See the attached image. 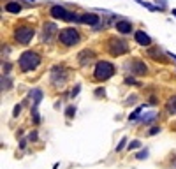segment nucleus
Wrapping results in <instances>:
<instances>
[{"mask_svg": "<svg viewBox=\"0 0 176 169\" xmlns=\"http://www.w3.org/2000/svg\"><path fill=\"white\" fill-rule=\"evenodd\" d=\"M32 116H33V123H41V118H39L37 106H33V108H32Z\"/></svg>", "mask_w": 176, "mask_h": 169, "instance_id": "nucleus-21", "label": "nucleus"}, {"mask_svg": "<svg viewBox=\"0 0 176 169\" xmlns=\"http://www.w3.org/2000/svg\"><path fill=\"white\" fill-rule=\"evenodd\" d=\"M144 109H146V104H144V106H139V108L136 109L134 113H130V115H129V120H136V118H138V116L141 115V113H143Z\"/></svg>", "mask_w": 176, "mask_h": 169, "instance_id": "nucleus-18", "label": "nucleus"}, {"mask_svg": "<svg viewBox=\"0 0 176 169\" xmlns=\"http://www.w3.org/2000/svg\"><path fill=\"white\" fill-rule=\"evenodd\" d=\"M30 99H33V106H37L41 100H42V90H39V88H33L32 92H30Z\"/></svg>", "mask_w": 176, "mask_h": 169, "instance_id": "nucleus-14", "label": "nucleus"}, {"mask_svg": "<svg viewBox=\"0 0 176 169\" xmlns=\"http://www.w3.org/2000/svg\"><path fill=\"white\" fill-rule=\"evenodd\" d=\"M58 39H60V42L65 44V46H74V44L79 42V33H77L76 28H64V30L58 33Z\"/></svg>", "mask_w": 176, "mask_h": 169, "instance_id": "nucleus-3", "label": "nucleus"}, {"mask_svg": "<svg viewBox=\"0 0 176 169\" xmlns=\"http://www.w3.org/2000/svg\"><path fill=\"white\" fill-rule=\"evenodd\" d=\"M108 49H109V53L113 55V56H120V55L127 53V49H129V46H127L125 41H121V39H109V44H108Z\"/></svg>", "mask_w": 176, "mask_h": 169, "instance_id": "nucleus-5", "label": "nucleus"}, {"mask_svg": "<svg viewBox=\"0 0 176 169\" xmlns=\"http://www.w3.org/2000/svg\"><path fill=\"white\" fill-rule=\"evenodd\" d=\"M125 83H127V85H136L134 78H125Z\"/></svg>", "mask_w": 176, "mask_h": 169, "instance_id": "nucleus-28", "label": "nucleus"}, {"mask_svg": "<svg viewBox=\"0 0 176 169\" xmlns=\"http://www.w3.org/2000/svg\"><path fill=\"white\" fill-rule=\"evenodd\" d=\"M116 30H118V32H121V33H129V32L132 30L130 21H125V20L118 21V23H116Z\"/></svg>", "mask_w": 176, "mask_h": 169, "instance_id": "nucleus-13", "label": "nucleus"}, {"mask_svg": "<svg viewBox=\"0 0 176 169\" xmlns=\"http://www.w3.org/2000/svg\"><path fill=\"white\" fill-rule=\"evenodd\" d=\"M67 79V71L64 67L60 65H55L51 69V81L55 83V85H64Z\"/></svg>", "mask_w": 176, "mask_h": 169, "instance_id": "nucleus-7", "label": "nucleus"}, {"mask_svg": "<svg viewBox=\"0 0 176 169\" xmlns=\"http://www.w3.org/2000/svg\"><path fill=\"white\" fill-rule=\"evenodd\" d=\"M139 146H141V143L139 141H132L130 145H129V150H134V148H139Z\"/></svg>", "mask_w": 176, "mask_h": 169, "instance_id": "nucleus-26", "label": "nucleus"}, {"mask_svg": "<svg viewBox=\"0 0 176 169\" xmlns=\"http://www.w3.org/2000/svg\"><path fill=\"white\" fill-rule=\"evenodd\" d=\"M50 14L53 18H56V20H64V21H79V16H76L74 12L65 11V7H62V6H53Z\"/></svg>", "mask_w": 176, "mask_h": 169, "instance_id": "nucleus-4", "label": "nucleus"}, {"mask_svg": "<svg viewBox=\"0 0 176 169\" xmlns=\"http://www.w3.org/2000/svg\"><path fill=\"white\" fill-rule=\"evenodd\" d=\"M11 87V81H9V78H2V88H9Z\"/></svg>", "mask_w": 176, "mask_h": 169, "instance_id": "nucleus-22", "label": "nucleus"}, {"mask_svg": "<svg viewBox=\"0 0 176 169\" xmlns=\"http://www.w3.org/2000/svg\"><path fill=\"white\" fill-rule=\"evenodd\" d=\"M6 11H9V12H14V14H18V12L21 11V6L20 4H16V2H9L6 6Z\"/></svg>", "mask_w": 176, "mask_h": 169, "instance_id": "nucleus-16", "label": "nucleus"}, {"mask_svg": "<svg viewBox=\"0 0 176 169\" xmlns=\"http://www.w3.org/2000/svg\"><path fill=\"white\" fill-rule=\"evenodd\" d=\"M94 51H92V49H85V51H81V53H79V64H81V65H86L88 62H92L94 60Z\"/></svg>", "mask_w": 176, "mask_h": 169, "instance_id": "nucleus-11", "label": "nucleus"}, {"mask_svg": "<svg viewBox=\"0 0 176 169\" xmlns=\"http://www.w3.org/2000/svg\"><path fill=\"white\" fill-rule=\"evenodd\" d=\"M125 143H127V137H121L120 145H118V146H116V152H121V148L125 146Z\"/></svg>", "mask_w": 176, "mask_h": 169, "instance_id": "nucleus-23", "label": "nucleus"}, {"mask_svg": "<svg viewBox=\"0 0 176 169\" xmlns=\"http://www.w3.org/2000/svg\"><path fill=\"white\" fill-rule=\"evenodd\" d=\"M157 115H159L157 111H150V113H146V115L141 118V122H143V123H150L152 120H155V118H157Z\"/></svg>", "mask_w": 176, "mask_h": 169, "instance_id": "nucleus-17", "label": "nucleus"}, {"mask_svg": "<svg viewBox=\"0 0 176 169\" xmlns=\"http://www.w3.org/2000/svg\"><path fill=\"white\" fill-rule=\"evenodd\" d=\"M20 111H21V106H16V108H14V116L20 115Z\"/></svg>", "mask_w": 176, "mask_h": 169, "instance_id": "nucleus-30", "label": "nucleus"}, {"mask_svg": "<svg viewBox=\"0 0 176 169\" xmlns=\"http://www.w3.org/2000/svg\"><path fill=\"white\" fill-rule=\"evenodd\" d=\"M127 67H129L130 72H134V74H146V65H144V62H141V60H130L127 64Z\"/></svg>", "mask_w": 176, "mask_h": 169, "instance_id": "nucleus-8", "label": "nucleus"}, {"mask_svg": "<svg viewBox=\"0 0 176 169\" xmlns=\"http://www.w3.org/2000/svg\"><path fill=\"white\" fill-rule=\"evenodd\" d=\"M33 28L32 27H18L16 32H14V39H16L20 44H28L33 37Z\"/></svg>", "mask_w": 176, "mask_h": 169, "instance_id": "nucleus-6", "label": "nucleus"}, {"mask_svg": "<svg viewBox=\"0 0 176 169\" xmlns=\"http://www.w3.org/2000/svg\"><path fill=\"white\" fill-rule=\"evenodd\" d=\"M74 115H76V108H74V106H69V108L65 109V116L69 118V120H71Z\"/></svg>", "mask_w": 176, "mask_h": 169, "instance_id": "nucleus-20", "label": "nucleus"}, {"mask_svg": "<svg viewBox=\"0 0 176 169\" xmlns=\"http://www.w3.org/2000/svg\"><path fill=\"white\" fill-rule=\"evenodd\" d=\"M165 108H167V111H169L171 115H176V95H173V97L167 100Z\"/></svg>", "mask_w": 176, "mask_h": 169, "instance_id": "nucleus-15", "label": "nucleus"}, {"mask_svg": "<svg viewBox=\"0 0 176 169\" xmlns=\"http://www.w3.org/2000/svg\"><path fill=\"white\" fill-rule=\"evenodd\" d=\"M134 37H136L138 44H141V46H150V44H152V39H150V37H148V35H146L144 32H141V30L134 33Z\"/></svg>", "mask_w": 176, "mask_h": 169, "instance_id": "nucleus-12", "label": "nucleus"}, {"mask_svg": "<svg viewBox=\"0 0 176 169\" xmlns=\"http://www.w3.org/2000/svg\"><path fill=\"white\" fill-rule=\"evenodd\" d=\"M146 157H148V150H143L141 153H138V158H139V160H143V158H146Z\"/></svg>", "mask_w": 176, "mask_h": 169, "instance_id": "nucleus-25", "label": "nucleus"}, {"mask_svg": "<svg viewBox=\"0 0 176 169\" xmlns=\"http://www.w3.org/2000/svg\"><path fill=\"white\" fill-rule=\"evenodd\" d=\"M171 167L176 169V155H174V158H173V162H171Z\"/></svg>", "mask_w": 176, "mask_h": 169, "instance_id": "nucleus-31", "label": "nucleus"}, {"mask_svg": "<svg viewBox=\"0 0 176 169\" xmlns=\"http://www.w3.org/2000/svg\"><path fill=\"white\" fill-rule=\"evenodd\" d=\"M159 131H160L159 127H153V129H150V134L153 136V134H157V132H159Z\"/></svg>", "mask_w": 176, "mask_h": 169, "instance_id": "nucleus-29", "label": "nucleus"}, {"mask_svg": "<svg viewBox=\"0 0 176 169\" xmlns=\"http://www.w3.org/2000/svg\"><path fill=\"white\" fill-rule=\"evenodd\" d=\"M138 4H141V6H144L146 9H150V11H160V7H155L152 6V4H148V2H144V0H136Z\"/></svg>", "mask_w": 176, "mask_h": 169, "instance_id": "nucleus-19", "label": "nucleus"}, {"mask_svg": "<svg viewBox=\"0 0 176 169\" xmlns=\"http://www.w3.org/2000/svg\"><path fill=\"white\" fill-rule=\"evenodd\" d=\"M173 14H174V16H176V9H173Z\"/></svg>", "mask_w": 176, "mask_h": 169, "instance_id": "nucleus-33", "label": "nucleus"}, {"mask_svg": "<svg viewBox=\"0 0 176 169\" xmlns=\"http://www.w3.org/2000/svg\"><path fill=\"white\" fill-rule=\"evenodd\" d=\"M79 23L97 25V23H99V16H97V14H92V12H86V14H81V16H79Z\"/></svg>", "mask_w": 176, "mask_h": 169, "instance_id": "nucleus-10", "label": "nucleus"}, {"mask_svg": "<svg viewBox=\"0 0 176 169\" xmlns=\"http://www.w3.org/2000/svg\"><path fill=\"white\" fill-rule=\"evenodd\" d=\"M115 74V65L109 64V62H99L97 65H95V71H94V76L97 81H106V79H109L111 76Z\"/></svg>", "mask_w": 176, "mask_h": 169, "instance_id": "nucleus-2", "label": "nucleus"}, {"mask_svg": "<svg viewBox=\"0 0 176 169\" xmlns=\"http://www.w3.org/2000/svg\"><path fill=\"white\" fill-rule=\"evenodd\" d=\"M79 90H81V87H79V85H76V87L72 88V92H71V97H76L77 93H79Z\"/></svg>", "mask_w": 176, "mask_h": 169, "instance_id": "nucleus-24", "label": "nucleus"}, {"mask_svg": "<svg viewBox=\"0 0 176 169\" xmlns=\"http://www.w3.org/2000/svg\"><path fill=\"white\" fill-rule=\"evenodd\" d=\"M39 64H41V56H39L35 51H25V53L20 56V69H21L23 72L35 69Z\"/></svg>", "mask_w": 176, "mask_h": 169, "instance_id": "nucleus-1", "label": "nucleus"}, {"mask_svg": "<svg viewBox=\"0 0 176 169\" xmlns=\"http://www.w3.org/2000/svg\"><path fill=\"white\" fill-rule=\"evenodd\" d=\"M55 32H56V25L55 23H46V25H44V30H42V41L50 42Z\"/></svg>", "mask_w": 176, "mask_h": 169, "instance_id": "nucleus-9", "label": "nucleus"}, {"mask_svg": "<svg viewBox=\"0 0 176 169\" xmlns=\"http://www.w3.org/2000/svg\"><path fill=\"white\" fill-rule=\"evenodd\" d=\"M95 93H97L99 97H102V95H104V88H102V90H97V92H95Z\"/></svg>", "mask_w": 176, "mask_h": 169, "instance_id": "nucleus-32", "label": "nucleus"}, {"mask_svg": "<svg viewBox=\"0 0 176 169\" xmlns=\"http://www.w3.org/2000/svg\"><path fill=\"white\" fill-rule=\"evenodd\" d=\"M28 139H30V141H35V139H37V132H30Z\"/></svg>", "mask_w": 176, "mask_h": 169, "instance_id": "nucleus-27", "label": "nucleus"}]
</instances>
